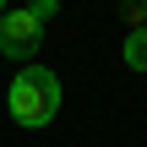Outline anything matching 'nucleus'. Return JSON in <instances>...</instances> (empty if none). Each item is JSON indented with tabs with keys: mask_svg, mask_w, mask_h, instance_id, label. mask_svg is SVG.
Instances as JSON below:
<instances>
[{
	"mask_svg": "<svg viewBox=\"0 0 147 147\" xmlns=\"http://www.w3.org/2000/svg\"><path fill=\"white\" fill-rule=\"evenodd\" d=\"M0 16H5V0H0Z\"/></svg>",
	"mask_w": 147,
	"mask_h": 147,
	"instance_id": "obj_5",
	"label": "nucleus"
},
{
	"mask_svg": "<svg viewBox=\"0 0 147 147\" xmlns=\"http://www.w3.org/2000/svg\"><path fill=\"white\" fill-rule=\"evenodd\" d=\"M27 11H33V16H38V22H49V16H55V11H60V0H33V5H27Z\"/></svg>",
	"mask_w": 147,
	"mask_h": 147,
	"instance_id": "obj_4",
	"label": "nucleus"
},
{
	"mask_svg": "<svg viewBox=\"0 0 147 147\" xmlns=\"http://www.w3.org/2000/svg\"><path fill=\"white\" fill-rule=\"evenodd\" d=\"M38 38H44V22H38L27 5L0 16V55H5V60H22V65H27V55H38Z\"/></svg>",
	"mask_w": 147,
	"mask_h": 147,
	"instance_id": "obj_2",
	"label": "nucleus"
},
{
	"mask_svg": "<svg viewBox=\"0 0 147 147\" xmlns=\"http://www.w3.org/2000/svg\"><path fill=\"white\" fill-rule=\"evenodd\" d=\"M11 120L16 125H27V131H38V125H49L55 115H60V76L49 71V65H22L16 71V82H11Z\"/></svg>",
	"mask_w": 147,
	"mask_h": 147,
	"instance_id": "obj_1",
	"label": "nucleus"
},
{
	"mask_svg": "<svg viewBox=\"0 0 147 147\" xmlns=\"http://www.w3.org/2000/svg\"><path fill=\"white\" fill-rule=\"evenodd\" d=\"M120 55H125L131 71H147V27H131V33H125V49H120Z\"/></svg>",
	"mask_w": 147,
	"mask_h": 147,
	"instance_id": "obj_3",
	"label": "nucleus"
}]
</instances>
